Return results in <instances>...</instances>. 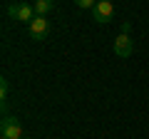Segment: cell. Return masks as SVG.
<instances>
[{
    "instance_id": "cell-1",
    "label": "cell",
    "mask_w": 149,
    "mask_h": 139,
    "mask_svg": "<svg viewBox=\"0 0 149 139\" xmlns=\"http://www.w3.org/2000/svg\"><path fill=\"white\" fill-rule=\"evenodd\" d=\"M8 15H10L13 20H17V22H27V25H30L37 17V13H35V8H32L30 3H13V5L8 8Z\"/></svg>"
},
{
    "instance_id": "cell-2",
    "label": "cell",
    "mask_w": 149,
    "mask_h": 139,
    "mask_svg": "<svg viewBox=\"0 0 149 139\" xmlns=\"http://www.w3.org/2000/svg\"><path fill=\"white\" fill-rule=\"evenodd\" d=\"M0 132H3V137H8V139H22L20 119L17 117H5L3 122H0Z\"/></svg>"
},
{
    "instance_id": "cell-3",
    "label": "cell",
    "mask_w": 149,
    "mask_h": 139,
    "mask_svg": "<svg viewBox=\"0 0 149 139\" xmlns=\"http://www.w3.org/2000/svg\"><path fill=\"white\" fill-rule=\"evenodd\" d=\"M92 15H95L97 22L107 25V22L112 20V15H114V5H112V0H102V3H97L95 10H92Z\"/></svg>"
},
{
    "instance_id": "cell-4",
    "label": "cell",
    "mask_w": 149,
    "mask_h": 139,
    "mask_svg": "<svg viewBox=\"0 0 149 139\" xmlns=\"http://www.w3.org/2000/svg\"><path fill=\"white\" fill-rule=\"evenodd\" d=\"M134 52V40L129 38V35H119V38H114V55L117 57H132Z\"/></svg>"
},
{
    "instance_id": "cell-5",
    "label": "cell",
    "mask_w": 149,
    "mask_h": 139,
    "mask_svg": "<svg viewBox=\"0 0 149 139\" xmlns=\"http://www.w3.org/2000/svg\"><path fill=\"white\" fill-rule=\"evenodd\" d=\"M27 27H30V38L32 40H42L45 35H47V27L50 25H47V17H45V15H37Z\"/></svg>"
},
{
    "instance_id": "cell-6",
    "label": "cell",
    "mask_w": 149,
    "mask_h": 139,
    "mask_svg": "<svg viewBox=\"0 0 149 139\" xmlns=\"http://www.w3.org/2000/svg\"><path fill=\"white\" fill-rule=\"evenodd\" d=\"M32 8H35L37 15H47V13L55 8V3H52V0H35V5H32Z\"/></svg>"
},
{
    "instance_id": "cell-7",
    "label": "cell",
    "mask_w": 149,
    "mask_h": 139,
    "mask_svg": "<svg viewBox=\"0 0 149 139\" xmlns=\"http://www.w3.org/2000/svg\"><path fill=\"white\" fill-rule=\"evenodd\" d=\"M0 99H3V107H5L8 104V80L5 77L0 80Z\"/></svg>"
},
{
    "instance_id": "cell-8",
    "label": "cell",
    "mask_w": 149,
    "mask_h": 139,
    "mask_svg": "<svg viewBox=\"0 0 149 139\" xmlns=\"http://www.w3.org/2000/svg\"><path fill=\"white\" fill-rule=\"evenodd\" d=\"M74 5H77V8H85V10H95L97 0H74Z\"/></svg>"
},
{
    "instance_id": "cell-9",
    "label": "cell",
    "mask_w": 149,
    "mask_h": 139,
    "mask_svg": "<svg viewBox=\"0 0 149 139\" xmlns=\"http://www.w3.org/2000/svg\"><path fill=\"white\" fill-rule=\"evenodd\" d=\"M129 30H132V25H129V22H124V25H122V32H124V35H129Z\"/></svg>"
},
{
    "instance_id": "cell-10",
    "label": "cell",
    "mask_w": 149,
    "mask_h": 139,
    "mask_svg": "<svg viewBox=\"0 0 149 139\" xmlns=\"http://www.w3.org/2000/svg\"><path fill=\"white\" fill-rule=\"evenodd\" d=\"M0 139H8V137H0Z\"/></svg>"
},
{
    "instance_id": "cell-11",
    "label": "cell",
    "mask_w": 149,
    "mask_h": 139,
    "mask_svg": "<svg viewBox=\"0 0 149 139\" xmlns=\"http://www.w3.org/2000/svg\"><path fill=\"white\" fill-rule=\"evenodd\" d=\"M97 3H102V0H97Z\"/></svg>"
}]
</instances>
